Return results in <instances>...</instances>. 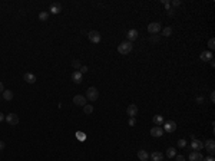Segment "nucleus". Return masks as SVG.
Here are the masks:
<instances>
[{
  "label": "nucleus",
  "mask_w": 215,
  "mask_h": 161,
  "mask_svg": "<svg viewBox=\"0 0 215 161\" xmlns=\"http://www.w3.org/2000/svg\"><path fill=\"white\" fill-rule=\"evenodd\" d=\"M133 49V45H132V42H122L120 45L118 46V52L122 55H128L130 51Z\"/></svg>",
  "instance_id": "obj_1"
},
{
  "label": "nucleus",
  "mask_w": 215,
  "mask_h": 161,
  "mask_svg": "<svg viewBox=\"0 0 215 161\" xmlns=\"http://www.w3.org/2000/svg\"><path fill=\"white\" fill-rule=\"evenodd\" d=\"M97 97H99V92H97V89L95 88V86L87 88V91H86V98H87V99H90V101H96Z\"/></svg>",
  "instance_id": "obj_2"
},
{
  "label": "nucleus",
  "mask_w": 215,
  "mask_h": 161,
  "mask_svg": "<svg viewBox=\"0 0 215 161\" xmlns=\"http://www.w3.org/2000/svg\"><path fill=\"white\" fill-rule=\"evenodd\" d=\"M87 38H89V40L92 43H99L100 42V33L97 32V30H90V32L87 33Z\"/></svg>",
  "instance_id": "obj_3"
},
{
  "label": "nucleus",
  "mask_w": 215,
  "mask_h": 161,
  "mask_svg": "<svg viewBox=\"0 0 215 161\" xmlns=\"http://www.w3.org/2000/svg\"><path fill=\"white\" fill-rule=\"evenodd\" d=\"M6 121H7L9 125L14 127V125L19 124V117H17L16 114H9V115H6Z\"/></svg>",
  "instance_id": "obj_4"
},
{
  "label": "nucleus",
  "mask_w": 215,
  "mask_h": 161,
  "mask_svg": "<svg viewBox=\"0 0 215 161\" xmlns=\"http://www.w3.org/2000/svg\"><path fill=\"white\" fill-rule=\"evenodd\" d=\"M148 32L149 33H158L161 32V23L159 22H152L148 26Z\"/></svg>",
  "instance_id": "obj_5"
},
{
  "label": "nucleus",
  "mask_w": 215,
  "mask_h": 161,
  "mask_svg": "<svg viewBox=\"0 0 215 161\" xmlns=\"http://www.w3.org/2000/svg\"><path fill=\"white\" fill-rule=\"evenodd\" d=\"M126 114H128L130 118H135L138 115V107L135 104H130L128 108H126Z\"/></svg>",
  "instance_id": "obj_6"
},
{
  "label": "nucleus",
  "mask_w": 215,
  "mask_h": 161,
  "mask_svg": "<svg viewBox=\"0 0 215 161\" xmlns=\"http://www.w3.org/2000/svg\"><path fill=\"white\" fill-rule=\"evenodd\" d=\"M204 147L206 148V151H208V152H209V154L214 157V152H215V141L214 140H208L204 144Z\"/></svg>",
  "instance_id": "obj_7"
},
{
  "label": "nucleus",
  "mask_w": 215,
  "mask_h": 161,
  "mask_svg": "<svg viewBox=\"0 0 215 161\" xmlns=\"http://www.w3.org/2000/svg\"><path fill=\"white\" fill-rule=\"evenodd\" d=\"M176 129V124L173 122V121H166V122H163V131H166V132H173Z\"/></svg>",
  "instance_id": "obj_8"
},
{
  "label": "nucleus",
  "mask_w": 215,
  "mask_h": 161,
  "mask_svg": "<svg viewBox=\"0 0 215 161\" xmlns=\"http://www.w3.org/2000/svg\"><path fill=\"white\" fill-rule=\"evenodd\" d=\"M73 104L77 105V107H85L86 105V97H83V95H76V97L73 98Z\"/></svg>",
  "instance_id": "obj_9"
},
{
  "label": "nucleus",
  "mask_w": 215,
  "mask_h": 161,
  "mask_svg": "<svg viewBox=\"0 0 215 161\" xmlns=\"http://www.w3.org/2000/svg\"><path fill=\"white\" fill-rule=\"evenodd\" d=\"M138 36H139V33H138L136 29H130V30H128V33H126V38L129 39V42L136 40V39H138Z\"/></svg>",
  "instance_id": "obj_10"
},
{
  "label": "nucleus",
  "mask_w": 215,
  "mask_h": 161,
  "mask_svg": "<svg viewBox=\"0 0 215 161\" xmlns=\"http://www.w3.org/2000/svg\"><path fill=\"white\" fill-rule=\"evenodd\" d=\"M162 134H163V129L161 127H153V128L150 129V135L155 137V138H161Z\"/></svg>",
  "instance_id": "obj_11"
},
{
  "label": "nucleus",
  "mask_w": 215,
  "mask_h": 161,
  "mask_svg": "<svg viewBox=\"0 0 215 161\" xmlns=\"http://www.w3.org/2000/svg\"><path fill=\"white\" fill-rule=\"evenodd\" d=\"M191 147H192V150L199 151V150H202V148H204V142H202V141L195 140V138H194L192 142H191Z\"/></svg>",
  "instance_id": "obj_12"
},
{
  "label": "nucleus",
  "mask_w": 215,
  "mask_h": 161,
  "mask_svg": "<svg viewBox=\"0 0 215 161\" xmlns=\"http://www.w3.org/2000/svg\"><path fill=\"white\" fill-rule=\"evenodd\" d=\"M202 154L199 152V151H192L191 154H189V161H202Z\"/></svg>",
  "instance_id": "obj_13"
},
{
  "label": "nucleus",
  "mask_w": 215,
  "mask_h": 161,
  "mask_svg": "<svg viewBox=\"0 0 215 161\" xmlns=\"http://www.w3.org/2000/svg\"><path fill=\"white\" fill-rule=\"evenodd\" d=\"M62 12V6L59 3H52L50 7H49V13H53V14H57Z\"/></svg>",
  "instance_id": "obj_14"
},
{
  "label": "nucleus",
  "mask_w": 215,
  "mask_h": 161,
  "mask_svg": "<svg viewBox=\"0 0 215 161\" xmlns=\"http://www.w3.org/2000/svg\"><path fill=\"white\" fill-rule=\"evenodd\" d=\"M23 79H24L27 84H34V82H36V76L33 75V74H30V72H26V74L23 75Z\"/></svg>",
  "instance_id": "obj_15"
},
{
  "label": "nucleus",
  "mask_w": 215,
  "mask_h": 161,
  "mask_svg": "<svg viewBox=\"0 0 215 161\" xmlns=\"http://www.w3.org/2000/svg\"><path fill=\"white\" fill-rule=\"evenodd\" d=\"M72 81L75 82V84H82V74L79 72V71H75L73 74H72Z\"/></svg>",
  "instance_id": "obj_16"
},
{
  "label": "nucleus",
  "mask_w": 215,
  "mask_h": 161,
  "mask_svg": "<svg viewBox=\"0 0 215 161\" xmlns=\"http://www.w3.org/2000/svg\"><path fill=\"white\" fill-rule=\"evenodd\" d=\"M150 160L152 161H162L163 160V155H162V152H159V151H153V152L150 154Z\"/></svg>",
  "instance_id": "obj_17"
},
{
  "label": "nucleus",
  "mask_w": 215,
  "mask_h": 161,
  "mask_svg": "<svg viewBox=\"0 0 215 161\" xmlns=\"http://www.w3.org/2000/svg\"><path fill=\"white\" fill-rule=\"evenodd\" d=\"M199 58H201V61H204V62H209V61H212V53L211 52H202V53L199 55Z\"/></svg>",
  "instance_id": "obj_18"
},
{
  "label": "nucleus",
  "mask_w": 215,
  "mask_h": 161,
  "mask_svg": "<svg viewBox=\"0 0 215 161\" xmlns=\"http://www.w3.org/2000/svg\"><path fill=\"white\" fill-rule=\"evenodd\" d=\"M138 157H139L140 161H148V160H149V154H148L145 150H139V151H138Z\"/></svg>",
  "instance_id": "obj_19"
},
{
  "label": "nucleus",
  "mask_w": 215,
  "mask_h": 161,
  "mask_svg": "<svg viewBox=\"0 0 215 161\" xmlns=\"http://www.w3.org/2000/svg\"><path fill=\"white\" fill-rule=\"evenodd\" d=\"M152 121H153V124H155L156 127H161L162 124H163V117H162V115H155Z\"/></svg>",
  "instance_id": "obj_20"
},
{
  "label": "nucleus",
  "mask_w": 215,
  "mask_h": 161,
  "mask_svg": "<svg viewBox=\"0 0 215 161\" xmlns=\"http://www.w3.org/2000/svg\"><path fill=\"white\" fill-rule=\"evenodd\" d=\"M83 112H85L86 115H90V114L93 112V105H90V104H86L85 107H83Z\"/></svg>",
  "instance_id": "obj_21"
},
{
  "label": "nucleus",
  "mask_w": 215,
  "mask_h": 161,
  "mask_svg": "<svg viewBox=\"0 0 215 161\" xmlns=\"http://www.w3.org/2000/svg\"><path fill=\"white\" fill-rule=\"evenodd\" d=\"M3 98H4L6 101H11V99H13V92H11L10 89L4 91V92H3Z\"/></svg>",
  "instance_id": "obj_22"
},
{
  "label": "nucleus",
  "mask_w": 215,
  "mask_h": 161,
  "mask_svg": "<svg viewBox=\"0 0 215 161\" xmlns=\"http://www.w3.org/2000/svg\"><path fill=\"white\" fill-rule=\"evenodd\" d=\"M49 19V12H40L39 13V20L40 22H46Z\"/></svg>",
  "instance_id": "obj_23"
},
{
  "label": "nucleus",
  "mask_w": 215,
  "mask_h": 161,
  "mask_svg": "<svg viewBox=\"0 0 215 161\" xmlns=\"http://www.w3.org/2000/svg\"><path fill=\"white\" fill-rule=\"evenodd\" d=\"M175 155H176V150L175 148H168L166 150V157L168 158H175Z\"/></svg>",
  "instance_id": "obj_24"
},
{
  "label": "nucleus",
  "mask_w": 215,
  "mask_h": 161,
  "mask_svg": "<svg viewBox=\"0 0 215 161\" xmlns=\"http://www.w3.org/2000/svg\"><path fill=\"white\" fill-rule=\"evenodd\" d=\"M162 35H163V36H166V38H168V36H171V35H172V27H165V29L162 30Z\"/></svg>",
  "instance_id": "obj_25"
},
{
  "label": "nucleus",
  "mask_w": 215,
  "mask_h": 161,
  "mask_svg": "<svg viewBox=\"0 0 215 161\" xmlns=\"http://www.w3.org/2000/svg\"><path fill=\"white\" fill-rule=\"evenodd\" d=\"M76 137H77V140L79 141H85L86 140V135L83 132H76Z\"/></svg>",
  "instance_id": "obj_26"
},
{
  "label": "nucleus",
  "mask_w": 215,
  "mask_h": 161,
  "mask_svg": "<svg viewBox=\"0 0 215 161\" xmlns=\"http://www.w3.org/2000/svg\"><path fill=\"white\" fill-rule=\"evenodd\" d=\"M87 71H89V68H87V66H85V65H83V66H80V68H79V72H80V74H82V75H83V74H86V72H87Z\"/></svg>",
  "instance_id": "obj_27"
},
{
  "label": "nucleus",
  "mask_w": 215,
  "mask_h": 161,
  "mask_svg": "<svg viewBox=\"0 0 215 161\" xmlns=\"http://www.w3.org/2000/svg\"><path fill=\"white\" fill-rule=\"evenodd\" d=\"M178 147H179V148L186 147V141H185V140H179V141H178Z\"/></svg>",
  "instance_id": "obj_28"
},
{
  "label": "nucleus",
  "mask_w": 215,
  "mask_h": 161,
  "mask_svg": "<svg viewBox=\"0 0 215 161\" xmlns=\"http://www.w3.org/2000/svg\"><path fill=\"white\" fill-rule=\"evenodd\" d=\"M162 3L165 4V9H166V10H171V1H166V0H162Z\"/></svg>",
  "instance_id": "obj_29"
},
{
  "label": "nucleus",
  "mask_w": 215,
  "mask_h": 161,
  "mask_svg": "<svg viewBox=\"0 0 215 161\" xmlns=\"http://www.w3.org/2000/svg\"><path fill=\"white\" fill-rule=\"evenodd\" d=\"M72 66H73L75 69H79V68H80V62H79V61H73V62H72Z\"/></svg>",
  "instance_id": "obj_30"
},
{
  "label": "nucleus",
  "mask_w": 215,
  "mask_h": 161,
  "mask_svg": "<svg viewBox=\"0 0 215 161\" xmlns=\"http://www.w3.org/2000/svg\"><path fill=\"white\" fill-rule=\"evenodd\" d=\"M214 45H215V40H214V39H209V42H208V46H209V49H214V48H215Z\"/></svg>",
  "instance_id": "obj_31"
},
{
  "label": "nucleus",
  "mask_w": 215,
  "mask_h": 161,
  "mask_svg": "<svg viewBox=\"0 0 215 161\" xmlns=\"http://www.w3.org/2000/svg\"><path fill=\"white\" fill-rule=\"evenodd\" d=\"M128 124L130 125V127H135V125H136V119H135V118H130Z\"/></svg>",
  "instance_id": "obj_32"
},
{
  "label": "nucleus",
  "mask_w": 215,
  "mask_h": 161,
  "mask_svg": "<svg viewBox=\"0 0 215 161\" xmlns=\"http://www.w3.org/2000/svg\"><path fill=\"white\" fill-rule=\"evenodd\" d=\"M175 160L176 161H185V158H183V155H178V154H176V155H175Z\"/></svg>",
  "instance_id": "obj_33"
},
{
  "label": "nucleus",
  "mask_w": 215,
  "mask_h": 161,
  "mask_svg": "<svg viewBox=\"0 0 215 161\" xmlns=\"http://www.w3.org/2000/svg\"><path fill=\"white\" fill-rule=\"evenodd\" d=\"M171 4H172V6H179V4H181V1H179V0H173V1H171Z\"/></svg>",
  "instance_id": "obj_34"
},
{
  "label": "nucleus",
  "mask_w": 215,
  "mask_h": 161,
  "mask_svg": "<svg viewBox=\"0 0 215 161\" xmlns=\"http://www.w3.org/2000/svg\"><path fill=\"white\" fill-rule=\"evenodd\" d=\"M202 161H215V158L212 155H209V157H206V158H202Z\"/></svg>",
  "instance_id": "obj_35"
},
{
  "label": "nucleus",
  "mask_w": 215,
  "mask_h": 161,
  "mask_svg": "<svg viewBox=\"0 0 215 161\" xmlns=\"http://www.w3.org/2000/svg\"><path fill=\"white\" fill-rule=\"evenodd\" d=\"M4 147H6V144H4L3 141H0V151H1V150H4Z\"/></svg>",
  "instance_id": "obj_36"
},
{
  "label": "nucleus",
  "mask_w": 215,
  "mask_h": 161,
  "mask_svg": "<svg viewBox=\"0 0 215 161\" xmlns=\"http://www.w3.org/2000/svg\"><path fill=\"white\" fill-rule=\"evenodd\" d=\"M196 102H198V104H202V102H204V98H202V97L196 98Z\"/></svg>",
  "instance_id": "obj_37"
},
{
  "label": "nucleus",
  "mask_w": 215,
  "mask_h": 161,
  "mask_svg": "<svg viewBox=\"0 0 215 161\" xmlns=\"http://www.w3.org/2000/svg\"><path fill=\"white\" fill-rule=\"evenodd\" d=\"M0 92H1V94L4 92V86H3V82H0Z\"/></svg>",
  "instance_id": "obj_38"
},
{
  "label": "nucleus",
  "mask_w": 215,
  "mask_h": 161,
  "mask_svg": "<svg viewBox=\"0 0 215 161\" xmlns=\"http://www.w3.org/2000/svg\"><path fill=\"white\" fill-rule=\"evenodd\" d=\"M211 101L215 102V94H214V92H211Z\"/></svg>",
  "instance_id": "obj_39"
},
{
  "label": "nucleus",
  "mask_w": 215,
  "mask_h": 161,
  "mask_svg": "<svg viewBox=\"0 0 215 161\" xmlns=\"http://www.w3.org/2000/svg\"><path fill=\"white\" fill-rule=\"evenodd\" d=\"M4 119H6V117H4V115L0 112V122H1V121H4Z\"/></svg>",
  "instance_id": "obj_40"
},
{
  "label": "nucleus",
  "mask_w": 215,
  "mask_h": 161,
  "mask_svg": "<svg viewBox=\"0 0 215 161\" xmlns=\"http://www.w3.org/2000/svg\"><path fill=\"white\" fill-rule=\"evenodd\" d=\"M168 14H169V16H173V10H168Z\"/></svg>",
  "instance_id": "obj_41"
}]
</instances>
